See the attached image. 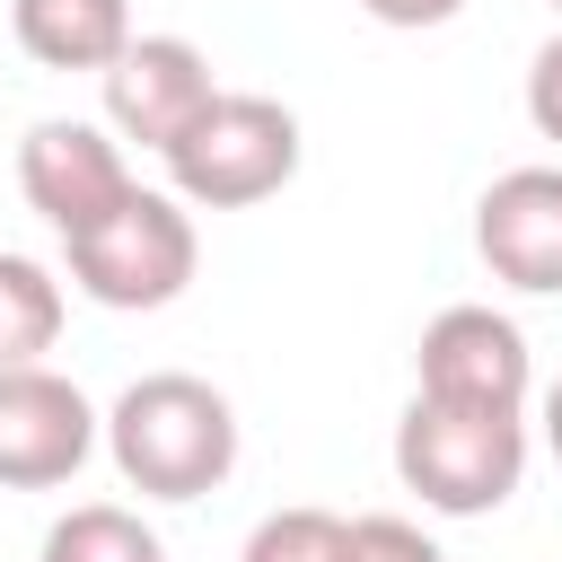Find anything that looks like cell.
<instances>
[{
  "label": "cell",
  "mask_w": 562,
  "mask_h": 562,
  "mask_svg": "<svg viewBox=\"0 0 562 562\" xmlns=\"http://www.w3.org/2000/svg\"><path fill=\"white\" fill-rule=\"evenodd\" d=\"M105 457L140 501H202L237 474V404L193 369H149L105 404Z\"/></svg>",
  "instance_id": "6da1fadb"
},
{
  "label": "cell",
  "mask_w": 562,
  "mask_h": 562,
  "mask_svg": "<svg viewBox=\"0 0 562 562\" xmlns=\"http://www.w3.org/2000/svg\"><path fill=\"white\" fill-rule=\"evenodd\" d=\"M395 474L439 518H492L527 474V413L413 395L404 422H395Z\"/></svg>",
  "instance_id": "7a4b0ae2"
},
{
  "label": "cell",
  "mask_w": 562,
  "mask_h": 562,
  "mask_svg": "<svg viewBox=\"0 0 562 562\" xmlns=\"http://www.w3.org/2000/svg\"><path fill=\"white\" fill-rule=\"evenodd\" d=\"M158 158H167V193L184 211H246V202H272L299 176V114L281 97L220 88Z\"/></svg>",
  "instance_id": "3957f363"
},
{
  "label": "cell",
  "mask_w": 562,
  "mask_h": 562,
  "mask_svg": "<svg viewBox=\"0 0 562 562\" xmlns=\"http://www.w3.org/2000/svg\"><path fill=\"white\" fill-rule=\"evenodd\" d=\"M61 263H70V281H79L97 307L140 316V307L184 299V281H193V263H202V237H193V211H184L176 193L132 184L105 220H88L79 237H61Z\"/></svg>",
  "instance_id": "277c9868"
},
{
  "label": "cell",
  "mask_w": 562,
  "mask_h": 562,
  "mask_svg": "<svg viewBox=\"0 0 562 562\" xmlns=\"http://www.w3.org/2000/svg\"><path fill=\"white\" fill-rule=\"evenodd\" d=\"M105 439V413L79 395V378L26 360L0 369V492H61Z\"/></svg>",
  "instance_id": "5b68a950"
},
{
  "label": "cell",
  "mask_w": 562,
  "mask_h": 562,
  "mask_svg": "<svg viewBox=\"0 0 562 562\" xmlns=\"http://www.w3.org/2000/svg\"><path fill=\"white\" fill-rule=\"evenodd\" d=\"M527 386H536V351L527 334L501 316V307H439L413 342V395H439V404H483V413H527Z\"/></svg>",
  "instance_id": "8992f818"
},
{
  "label": "cell",
  "mask_w": 562,
  "mask_h": 562,
  "mask_svg": "<svg viewBox=\"0 0 562 562\" xmlns=\"http://www.w3.org/2000/svg\"><path fill=\"white\" fill-rule=\"evenodd\" d=\"M132 184H140V176L123 167V140H114L105 123L44 114V123H26V140H18V193H26V211H35L53 237H79V228L105 220Z\"/></svg>",
  "instance_id": "52a82bcc"
},
{
  "label": "cell",
  "mask_w": 562,
  "mask_h": 562,
  "mask_svg": "<svg viewBox=\"0 0 562 562\" xmlns=\"http://www.w3.org/2000/svg\"><path fill=\"white\" fill-rule=\"evenodd\" d=\"M105 132L114 140H140V149H167L211 97H220V79H211V53L193 44V35H132L114 61H105Z\"/></svg>",
  "instance_id": "ba28073f"
},
{
  "label": "cell",
  "mask_w": 562,
  "mask_h": 562,
  "mask_svg": "<svg viewBox=\"0 0 562 562\" xmlns=\"http://www.w3.org/2000/svg\"><path fill=\"white\" fill-rule=\"evenodd\" d=\"M474 255L527 299H562V167H509L474 202Z\"/></svg>",
  "instance_id": "9c48e42d"
},
{
  "label": "cell",
  "mask_w": 562,
  "mask_h": 562,
  "mask_svg": "<svg viewBox=\"0 0 562 562\" xmlns=\"http://www.w3.org/2000/svg\"><path fill=\"white\" fill-rule=\"evenodd\" d=\"M9 35L44 70H97L105 79V61L140 26H132V0H9Z\"/></svg>",
  "instance_id": "30bf717a"
},
{
  "label": "cell",
  "mask_w": 562,
  "mask_h": 562,
  "mask_svg": "<svg viewBox=\"0 0 562 562\" xmlns=\"http://www.w3.org/2000/svg\"><path fill=\"white\" fill-rule=\"evenodd\" d=\"M61 342V281L53 263L0 246V369H26Z\"/></svg>",
  "instance_id": "8fae6325"
},
{
  "label": "cell",
  "mask_w": 562,
  "mask_h": 562,
  "mask_svg": "<svg viewBox=\"0 0 562 562\" xmlns=\"http://www.w3.org/2000/svg\"><path fill=\"white\" fill-rule=\"evenodd\" d=\"M35 562H167V544H158V527H149L140 509H123V501H79V509H61V518L44 527Z\"/></svg>",
  "instance_id": "7c38bea8"
},
{
  "label": "cell",
  "mask_w": 562,
  "mask_h": 562,
  "mask_svg": "<svg viewBox=\"0 0 562 562\" xmlns=\"http://www.w3.org/2000/svg\"><path fill=\"white\" fill-rule=\"evenodd\" d=\"M237 562H360V553H351V518L342 509L299 501V509L255 518V536L237 544Z\"/></svg>",
  "instance_id": "4fadbf2b"
},
{
  "label": "cell",
  "mask_w": 562,
  "mask_h": 562,
  "mask_svg": "<svg viewBox=\"0 0 562 562\" xmlns=\"http://www.w3.org/2000/svg\"><path fill=\"white\" fill-rule=\"evenodd\" d=\"M351 553L360 562H448L413 518H386V509H369V518H351Z\"/></svg>",
  "instance_id": "5bb4252c"
},
{
  "label": "cell",
  "mask_w": 562,
  "mask_h": 562,
  "mask_svg": "<svg viewBox=\"0 0 562 562\" xmlns=\"http://www.w3.org/2000/svg\"><path fill=\"white\" fill-rule=\"evenodd\" d=\"M527 123L562 149V26L536 44V61H527Z\"/></svg>",
  "instance_id": "9a60e30c"
},
{
  "label": "cell",
  "mask_w": 562,
  "mask_h": 562,
  "mask_svg": "<svg viewBox=\"0 0 562 562\" xmlns=\"http://www.w3.org/2000/svg\"><path fill=\"white\" fill-rule=\"evenodd\" d=\"M360 9H369L378 26H448L465 0H360Z\"/></svg>",
  "instance_id": "2e32d148"
},
{
  "label": "cell",
  "mask_w": 562,
  "mask_h": 562,
  "mask_svg": "<svg viewBox=\"0 0 562 562\" xmlns=\"http://www.w3.org/2000/svg\"><path fill=\"white\" fill-rule=\"evenodd\" d=\"M544 448H553V457H562V378H553V386H544Z\"/></svg>",
  "instance_id": "e0dca14e"
},
{
  "label": "cell",
  "mask_w": 562,
  "mask_h": 562,
  "mask_svg": "<svg viewBox=\"0 0 562 562\" xmlns=\"http://www.w3.org/2000/svg\"><path fill=\"white\" fill-rule=\"evenodd\" d=\"M553 9H562V0H553Z\"/></svg>",
  "instance_id": "ac0fdd59"
}]
</instances>
